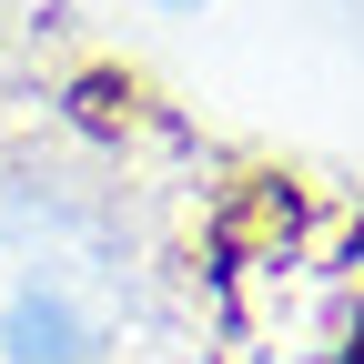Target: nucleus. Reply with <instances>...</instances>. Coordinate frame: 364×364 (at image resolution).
I'll list each match as a JSON object with an SVG mask.
<instances>
[{"instance_id":"nucleus-2","label":"nucleus","mask_w":364,"mask_h":364,"mask_svg":"<svg viewBox=\"0 0 364 364\" xmlns=\"http://www.w3.org/2000/svg\"><path fill=\"white\" fill-rule=\"evenodd\" d=\"M334 31L354 41V51H364V0H334Z\"/></svg>"},{"instance_id":"nucleus-3","label":"nucleus","mask_w":364,"mask_h":364,"mask_svg":"<svg viewBox=\"0 0 364 364\" xmlns=\"http://www.w3.org/2000/svg\"><path fill=\"white\" fill-rule=\"evenodd\" d=\"M142 11H162V21H203L213 0H142Z\"/></svg>"},{"instance_id":"nucleus-4","label":"nucleus","mask_w":364,"mask_h":364,"mask_svg":"<svg viewBox=\"0 0 364 364\" xmlns=\"http://www.w3.org/2000/svg\"><path fill=\"white\" fill-rule=\"evenodd\" d=\"M344 364H364V334H354V354H344Z\"/></svg>"},{"instance_id":"nucleus-1","label":"nucleus","mask_w":364,"mask_h":364,"mask_svg":"<svg viewBox=\"0 0 364 364\" xmlns=\"http://www.w3.org/2000/svg\"><path fill=\"white\" fill-rule=\"evenodd\" d=\"M132 243L122 223L41 172H0V364H122Z\"/></svg>"}]
</instances>
